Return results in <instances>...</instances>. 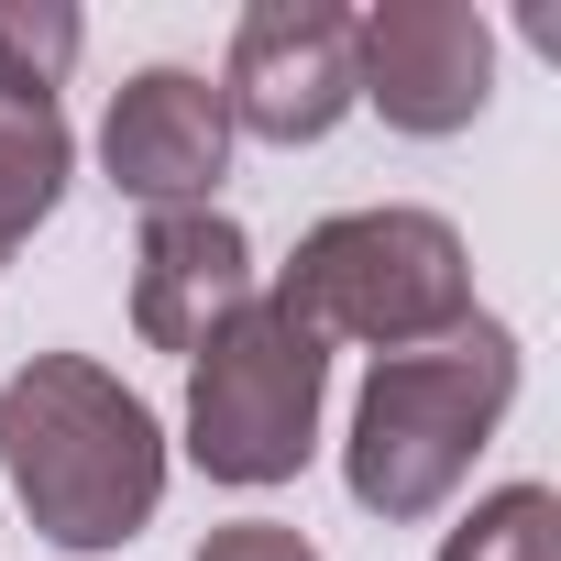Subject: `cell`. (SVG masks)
Wrapping results in <instances>:
<instances>
[{"instance_id": "1", "label": "cell", "mask_w": 561, "mask_h": 561, "mask_svg": "<svg viewBox=\"0 0 561 561\" xmlns=\"http://www.w3.org/2000/svg\"><path fill=\"white\" fill-rule=\"evenodd\" d=\"M0 473H12L34 539L122 550L165 506V430H154V408L111 364L34 353L12 386H0Z\"/></svg>"}, {"instance_id": "2", "label": "cell", "mask_w": 561, "mask_h": 561, "mask_svg": "<svg viewBox=\"0 0 561 561\" xmlns=\"http://www.w3.org/2000/svg\"><path fill=\"white\" fill-rule=\"evenodd\" d=\"M264 298L320 353L364 342L386 364V353H430V342L473 331V253L440 209H331L298 231V253L275 264Z\"/></svg>"}, {"instance_id": "3", "label": "cell", "mask_w": 561, "mask_h": 561, "mask_svg": "<svg viewBox=\"0 0 561 561\" xmlns=\"http://www.w3.org/2000/svg\"><path fill=\"white\" fill-rule=\"evenodd\" d=\"M517 397V342L506 320H473L430 353H386L353 397V440H342V484L364 517L408 528V517H440L451 484L473 473V451L495 440Z\"/></svg>"}, {"instance_id": "4", "label": "cell", "mask_w": 561, "mask_h": 561, "mask_svg": "<svg viewBox=\"0 0 561 561\" xmlns=\"http://www.w3.org/2000/svg\"><path fill=\"white\" fill-rule=\"evenodd\" d=\"M320 386L331 353L253 287L198 353H187V462L209 484H287L320 451Z\"/></svg>"}, {"instance_id": "5", "label": "cell", "mask_w": 561, "mask_h": 561, "mask_svg": "<svg viewBox=\"0 0 561 561\" xmlns=\"http://www.w3.org/2000/svg\"><path fill=\"white\" fill-rule=\"evenodd\" d=\"M353 89L419 144L473 133L495 100V23L473 0H386L353 23Z\"/></svg>"}, {"instance_id": "6", "label": "cell", "mask_w": 561, "mask_h": 561, "mask_svg": "<svg viewBox=\"0 0 561 561\" xmlns=\"http://www.w3.org/2000/svg\"><path fill=\"white\" fill-rule=\"evenodd\" d=\"M353 12L342 0H253L231 67H220V111L253 144H320L353 111Z\"/></svg>"}, {"instance_id": "7", "label": "cell", "mask_w": 561, "mask_h": 561, "mask_svg": "<svg viewBox=\"0 0 561 561\" xmlns=\"http://www.w3.org/2000/svg\"><path fill=\"white\" fill-rule=\"evenodd\" d=\"M100 165H111V187L144 198V209H209V187H220V165H231V111H220V89H209L198 67H144V78H122V100H111V122H100Z\"/></svg>"}, {"instance_id": "8", "label": "cell", "mask_w": 561, "mask_h": 561, "mask_svg": "<svg viewBox=\"0 0 561 561\" xmlns=\"http://www.w3.org/2000/svg\"><path fill=\"white\" fill-rule=\"evenodd\" d=\"M231 309H253V242L220 209H154L133 242V331L154 353H198Z\"/></svg>"}, {"instance_id": "9", "label": "cell", "mask_w": 561, "mask_h": 561, "mask_svg": "<svg viewBox=\"0 0 561 561\" xmlns=\"http://www.w3.org/2000/svg\"><path fill=\"white\" fill-rule=\"evenodd\" d=\"M56 198H67V111L56 100H0V264L45 231Z\"/></svg>"}, {"instance_id": "10", "label": "cell", "mask_w": 561, "mask_h": 561, "mask_svg": "<svg viewBox=\"0 0 561 561\" xmlns=\"http://www.w3.org/2000/svg\"><path fill=\"white\" fill-rule=\"evenodd\" d=\"M440 561H561V495L550 484H495L440 539Z\"/></svg>"}, {"instance_id": "11", "label": "cell", "mask_w": 561, "mask_h": 561, "mask_svg": "<svg viewBox=\"0 0 561 561\" xmlns=\"http://www.w3.org/2000/svg\"><path fill=\"white\" fill-rule=\"evenodd\" d=\"M78 45H89V23L67 0H0V100H56Z\"/></svg>"}, {"instance_id": "12", "label": "cell", "mask_w": 561, "mask_h": 561, "mask_svg": "<svg viewBox=\"0 0 561 561\" xmlns=\"http://www.w3.org/2000/svg\"><path fill=\"white\" fill-rule=\"evenodd\" d=\"M198 561H320L298 528H275V517H242V528H209Z\"/></svg>"}]
</instances>
